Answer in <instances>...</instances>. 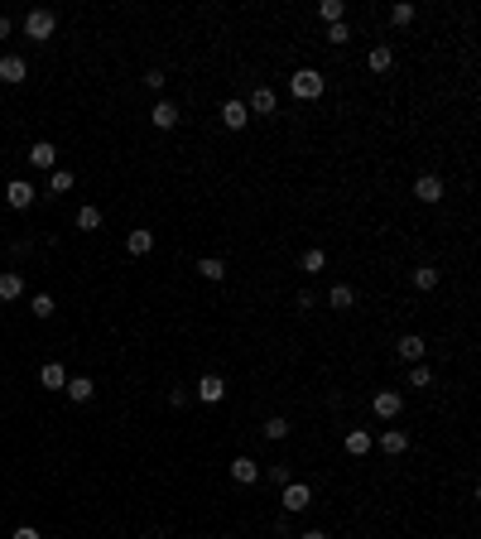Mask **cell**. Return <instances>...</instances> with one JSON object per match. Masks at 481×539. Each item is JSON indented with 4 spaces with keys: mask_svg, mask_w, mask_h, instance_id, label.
Instances as JSON below:
<instances>
[{
    "mask_svg": "<svg viewBox=\"0 0 481 539\" xmlns=\"http://www.w3.org/2000/svg\"><path fill=\"white\" fill-rule=\"evenodd\" d=\"M289 92H294L298 102H318L322 92H327V78H322L318 68H298L294 78H289Z\"/></svg>",
    "mask_w": 481,
    "mask_h": 539,
    "instance_id": "obj_1",
    "label": "cell"
},
{
    "mask_svg": "<svg viewBox=\"0 0 481 539\" xmlns=\"http://www.w3.org/2000/svg\"><path fill=\"white\" fill-rule=\"evenodd\" d=\"M54 29H58V15H54V10H29V15H25V34L34 39V44H49V39H54Z\"/></svg>",
    "mask_w": 481,
    "mask_h": 539,
    "instance_id": "obj_2",
    "label": "cell"
},
{
    "mask_svg": "<svg viewBox=\"0 0 481 539\" xmlns=\"http://www.w3.org/2000/svg\"><path fill=\"white\" fill-rule=\"evenodd\" d=\"M279 506H284L289 515L308 511V506H313V486H308V482H284V486H279Z\"/></svg>",
    "mask_w": 481,
    "mask_h": 539,
    "instance_id": "obj_3",
    "label": "cell"
},
{
    "mask_svg": "<svg viewBox=\"0 0 481 539\" xmlns=\"http://www.w3.org/2000/svg\"><path fill=\"white\" fill-rule=\"evenodd\" d=\"M371 409H375V419H395V414L404 409V395H400V390H375Z\"/></svg>",
    "mask_w": 481,
    "mask_h": 539,
    "instance_id": "obj_4",
    "label": "cell"
},
{
    "mask_svg": "<svg viewBox=\"0 0 481 539\" xmlns=\"http://www.w3.org/2000/svg\"><path fill=\"white\" fill-rule=\"evenodd\" d=\"M414 198L419 202H443V178L438 174H419L414 178Z\"/></svg>",
    "mask_w": 481,
    "mask_h": 539,
    "instance_id": "obj_5",
    "label": "cell"
},
{
    "mask_svg": "<svg viewBox=\"0 0 481 539\" xmlns=\"http://www.w3.org/2000/svg\"><path fill=\"white\" fill-rule=\"evenodd\" d=\"M34 198H39V193H34V183H29V178H15V183L5 188V202H10L15 212H25V207L34 202Z\"/></svg>",
    "mask_w": 481,
    "mask_h": 539,
    "instance_id": "obj_6",
    "label": "cell"
},
{
    "mask_svg": "<svg viewBox=\"0 0 481 539\" xmlns=\"http://www.w3.org/2000/svg\"><path fill=\"white\" fill-rule=\"evenodd\" d=\"M25 78H29V68H25V58H20V54L0 58V82H5V87H15V82H25Z\"/></svg>",
    "mask_w": 481,
    "mask_h": 539,
    "instance_id": "obj_7",
    "label": "cell"
},
{
    "mask_svg": "<svg viewBox=\"0 0 481 539\" xmlns=\"http://www.w3.org/2000/svg\"><path fill=\"white\" fill-rule=\"evenodd\" d=\"M245 121H250L245 102H221V126L226 131H245Z\"/></svg>",
    "mask_w": 481,
    "mask_h": 539,
    "instance_id": "obj_8",
    "label": "cell"
},
{
    "mask_svg": "<svg viewBox=\"0 0 481 539\" xmlns=\"http://www.w3.org/2000/svg\"><path fill=\"white\" fill-rule=\"evenodd\" d=\"M404 356V361H409V366H414V361H424V351H428V342L424 337H419V332H404L400 337V347H395Z\"/></svg>",
    "mask_w": 481,
    "mask_h": 539,
    "instance_id": "obj_9",
    "label": "cell"
},
{
    "mask_svg": "<svg viewBox=\"0 0 481 539\" xmlns=\"http://www.w3.org/2000/svg\"><path fill=\"white\" fill-rule=\"evenodd\" d=\"M197 400H202V404L226 400V380H221V376H202V380H197Z\"/></svg>",
    "mask_w": 481,
    "mask_h": 539,
    "instance_id": "obj_10",
    "label": "cell"
},
{
    "mask_svg": "<svg viewBox=\"0 0 481 539\" xmlns=\"http://www.w3.org/2000/svg\"><path fill=\"white\" fill-rule=\"evenodd\" d=\"M231 477H236L240 486H255L260 482V462L255 458H231Z\"/></svg>",
    "mask_w": 481,
    "mask_h": 539,
    "instance_id": "obj_11",
    "label": "cell"
},
{
    "mask_svg": "<svg viewBox=\"0 0 481 539\" xmlns=\"http://www.w3.org/2000/svg\"><path fill=\"white\" fill-rule=\"evenodd\" d=\"M29 164H34V169H54L58 150L49 145V140H34V145H29Z\"/></svg>",
    "mask_w": 481,
    "mask_h": 539,
    "instance_id": "obj_12",
    "label": "cell"
},
{
    "mask_svg": "<svg viewBox=\"0 0 481 539\" xmlns=\"http://www.w3.org/2000/svg\"><path fill=\"white\" fill-rule=\"evenodd\" d=\"M150 121H154V131H173V126H178V107H173V102H154Z\"/></svg>",
    "mask_w": 481,
    "mask_h": 539,
    "instance_id": "obj_13",
    "label": "cell"
},
{
    "mask_svg": "<svg viewBox=\"0 0 481 539\" xmlns=\"http://www.w3.org/2000/svg\"><path fill=\"white\" fill-rule=\"evenodd\" d=\"M245 111H250V116H274V92H269V87H255L250 102H245Z\"/></svg>",
    "mask_w": 481,
    "mask_h": 539,
    "instance_id": "obj_14",
    "label": "cell"
},
{
    "mask_svg": "<svg viewBox=\"0 0 481 539\" xmlns=\"http://www.w3.org/2000/svg\"><path fill=\"white\" fill-rule=\"evenodd\" d=\"M380 453H385V458H400V453H409V433H400V429L380 433Z\"/></svg>",
    "mask_w": 481,
    "mask_h": 539,
    "instance_id": "obj_15",
    "label": "cell"
},
{
    "mask_svg": "<svg viewBox=\"0 0 481 539\" xmlns=\"http://www.w3.org/2000/svg\"><path fill=\"white\" fill-rule=\"evenodd\" d=\"M318 20H322V25H347V0H322Z\"/></svg>",
    "mask_w": 481,
    "mask_h": 539,
    "instance_id": "obj_16",
    "label": "cell"
},
{
    "mask_svg": "<svg viewBox=\"0 0 481 539\" xmlns=\"http://www.w3.org/2000/svg\"><path fill=\"white\" fill-rule=\"evenodd\" d=\"M39 385H44V390H63V385H68V371H63L58 361H44V371H39Z\"/></svg>",
    "mask_w": 481,
    "mask_h": 539,
    "instance_id": "obj_17",
    "label": "cell"
},
{
    "mask_svg": "<svg viewBox=\"0 0 481 539\" xmlns=\"http://www.w3.org/2000/svg\"><path fill=\"white\" fill-rule=\"evenodd\" d=\"M438 279H443V274H438V265H419V270H414V289H419V294H433V289H438Z\"/></svg>",
    "mask_w": 481,
    "mask_h": 539,
    "instance_id": "obj_18",
    "label": "cell"
},
{
    "mask_svg": "<svg viewBox=\"0 0 481 539\" xmlns=\"http://www.w3.org/2000/svg\"><path fill=\"white\" fill-rule=\"evenodd\" d=\"M63 390H68V400H78V404L97 395V385H92L87 376H68V385H63Z\"/></svg>",
    "mask_w": 481,
    "mask_h": 539,
    "instance_id": "obj_19",
    "label": "cell"
},
{
    "mask_svg": "<svg viewBox=\"0 0 481 539\" xmlns=\"http://www.w3.org/2000/svg\"><path fill=\"white\" fill-rule=\"evenodd\" d=\"M126 250H130V255H150V250H154V231H145V226L130 231V236H126Z\"/></svg>",
    "mask_w": 481,
    "mask_h": 539,
    "instance_id": "obj_20",
    "label": "cell"
},
{
    "mask_svg": "<svg viewBox=\"0 0 481 539\" xmlns=\"http://www.w3.org/2000/svg\"><path fill=\"white\" fill-rule=\"evenodd\" d=\"M390 63H395V54H390L385 44H375L371 54H366V68H371V73H390Z\"/></svg>",
    "mask_w": 481,
    "mask_h": 539,
    "instance_id": "obj_21",
    "label": "cell"
},
{
    "mask_svg": "<svg viewBox=\"0 0 481 539\" xmlns=\"http://www.w3.org/2000/svg\"><path fill=\"white\" fill-rule=\"evenodd\" d=\"M20 294H25V279H20L15 270H5V274H0V298L10 303V298H20Z\"/></svg>",
    "mask_w": 481,
    "mask_h": 539,
    "instance_id": "obj_22",
    "label": "cell"
},
{
    "mask_svg": "<svg viewBox=\"0 0 481 539\" xmlns=\"http://www.w3.org/2000/svg\"><path fill=\"white\" fill-rule=\"evenodd\" d=\"M347 453H351V458H366V453H371V433H366V429H351L347 433Z\"/></svg>",
    "mask_w": 481,
    "mask_h": 539,
    "instance_id": "obj_23",
    "label": "cell"
},
{
    "mask_svg": "<svg viewBox=\"0 0 481 539\" xmlns=\"http://www.w3.org/2000/svg\"><path fill=\"white\" fill-rule=\"evenodd\" d=\"M197 274H202V279H226V265H221V260H217V255H202V260H197Z\"/></svg>",
    "mask_w": 481,
    "mask_h": 539,
    "instance_id": "obj_24",
    "label": "cell"
},
{
    "mask_svg": "<svg viewBox=\"0 0 481 539\" xmlns=\"http://www.w3.org/2000/svg\"><path fill=\"white\" fill-rule=\"evenodd\" d=\"M298 265H303V274H318V270H327V250H318V246H313V250H303V260H298Z\"/></svg>",
    "mask_w": 481,
    "mask_h": 539,
    "instance_id": "obj_25",
    "label": "cell"
},
{
    "mask_svg": "<svg viewBox=\"0 0 481 539\" xmlns=\"http://www.w3.org/2000/svg\"><path fill=\"white\" fill-rule=\"evenodd\" d=\"M327 303H332V308H351V303H356V289H351V284H332Z\"/></svg>",
    "mask_w": 481,
    "mask_h": 539,
    "instance_id": "obj_26",
    "label": "cell"
},
{
    "mask_svg": "<svg viewBox=\"0 0 481 539\" xmlns=\"http://www.w3.org/2000/svg\"><path fill=\"white\" fill-rule=\"evenodd\" d=\"M390 25H395V29H404V25H414V5H409V0H400V5H395V10H390Z\"/></svg>",
    "mask_w": 481,
    "mask_h": 539,
    "instance_id": "obj_27",
    "label": "cell"
},
{
    "mask_svg": "<svg viewBox=\"0 0 481 539\" xmlns=\"http://www.w3.org/2000/svg\"><path fill=\"white\" fill-rule=\"evenodd\" d=\"M409 385H414V390H424V385H433V371H428L424 361H414V366H409Z\"/></svg>",
    "mask_w": 481,
    "mask_h": 539,
    "instance_id": "obj_28",
    "label": "cell"
},
{
    "mask_svg": "<svg viewBox=\"0 0 481 539\" xmlns=\"http://www.w3.org/2000/svg\"><path fill=\"white\" fill-rule=\"evenodd\" d=\"M102 226V212L97 207H78V231H97Z\"/></svg>",
    "mask_w": 481,
    "mask_h": 539,
    "instance_id": "obj_29",
    "label": "cell"
},
{
    "mask_svg": "<svg viewBox=\"0 0 481 539\" xmlns=\"http://www.w3.org/2000/svg\"><path fill=\"white\" fill-rule=\"evenodd\" d=\"M29 313H34V318H54V298L34 294V298H29Z\"/></svg>",
    "mask_w": 481,
    "mask_h": 539,
    "instance_id": "obj_30",
    "label": "cell"
},
{
    "mask_svg": "<svg viewBox=\"0 0 481 539\" xmlns=\"http://www.w3.org/2000/svg\"><path fill=\"white\" fill-rule=\"evenodd\" d=\"M49 188L54 193H73V174H68V169H54V174H49Z\"/></svg>",
    "mask_w": 481,
    "mask_h": 539,
    "instance_id": "obj_31",
    "label": "cell"
},
{
    "mask_svg": "<svg viewBox=\"0 0 481 539\" xmlns=\"http://www.w3.org/2000/svg\"><path fill=\"white\" fill-rule=\"evenodd\" d=\"M265 438H274V443H279V438H289V419H279V414H274V419H265Z\"/></svg>",
    "mask_w": 481,
    "mask_h": 539,
    "instance_id": "obj_32",
    "label": "cell"
},
{
    "mask_svg": "<svg viewBox=\"0 0 481 539\" xmlns=\"http://www.w3.org/2000/svg\"><path fill=\"white\" fill-rule=\"evenodd\" d=\"M327 39H332V44H347L351 29H347V25H327Z\"/></svg>",
    "mask_w": 481,
    "mask_h": 539,
    "instance_id": "obj_33",
    "label": "cell"
},
{
    "mask_svg": "<svg viewBox=\"0 0 481 539\" xmlns=\"http://www.w3.org/2000/svg\"><path fill=\"white\" fill-rule=\"evenodd\" d=\"M269 482L284 486V482H294V477H289V467H284V462H274V467H269Z\"/></svg>",
    "mask_w": 481,
    "mask_h": 539,
    "instance_id": "obj_34",
    "label": "cell"
},
{
    "mask_svg": "<svg viewBox=\"0 0 481 539\" xmlns=\"http://www.w3.org/2000/svg\"><path fill=\"white\" fill-rule=\"evenodd\" d=\"M145 87H150V92H159V87H164V73H159V68H150V73H145Z\"/></svg>",
    "mask_w": 481,
    "mask_h": 539,
    "instance_id": "obj_35",
    "label": "cell"
},
{
    "mask_svg": "<svg viewBox=\"0 0 481 539\" xmlns=\"http://www.w3.org/2000/svg\"><path fill=\"white\" fill-rule=\"evenodd\" d=\"M10 539H44V535H39L34 525H20V530H15V535H10Z\"/></svg>",
    "mask_w": 481,
    "mask_h": 539,
    "instance_id": "obj_36",
    "label": "cell"
},
{
    "mask_svg": "<svg viewBox=\"0 0 481 539\" xmlns=\"http://www.w3.org/2000/svg\"><path fill=\"white\" fill-rule=\"evenodd\" d=\"M298 539H327V535H322V530H308V535H298Z\"/></svg>",
    "mask_w": 481,
    "mask_h": 539,
    "instance_id": "obj_37",
    "label": "cell"
},
{
    "mask_svg": "<svg viewBox=\"0 0 481 539\" xmlns=\"http://www.w3.org/2000/svg\"><path fill=\"white\" fill-rule=\"evenodd\" d=\"M5 34H10V20H5V15H0V39H5Z\"/></svg>",
    "mask_w": 481,
    "mask_h": 539,
    "instance_id": "obj_38",
    "label": "cell"
}]
</instances>
